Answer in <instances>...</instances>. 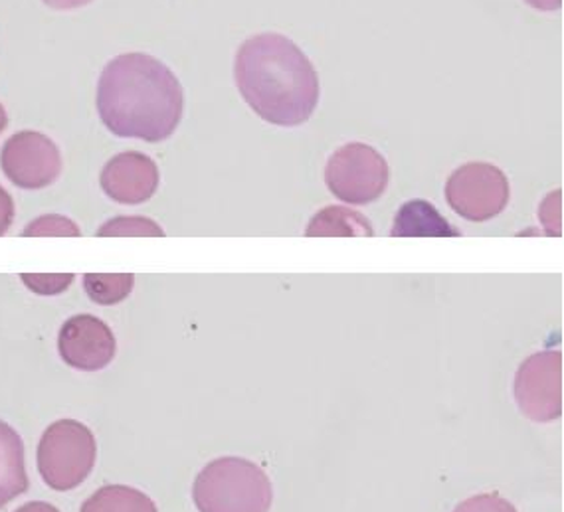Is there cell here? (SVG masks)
Segmentation results:
<instances>
[{
	"instance_id": "1",
	"label": "cell",
	"mask_w": 564,
	"mask_h": 512,
	"mask_svg": "<svg viewBox=\"0 0 564 512\" xmlns=\"http://www.w3.org/2000/svg\"><path fill=\"white\" fill-rule=\"evenodd\" d=\"M98 113L117 137L161 143L183 119L185 94L175 74L147 54H121L101 72Z\"/></svg>"
},
{
	"instance_id": "2",
	"label": "cell",
	"mask_w": 564,
	"mask_h": 512,
	"mask_svg": "<svg viewBox=\"0 0 564 512\" xmlns=\"http://www.w3.org/2000/svg\"><path fill=\"white\" fill-rule=\"evenodd\" d=\"M243 101L265 123L303 126L319 104V76L293 40L263 32L246 40L234 62Z\"/></svg>"
},
{
	"instance_id": "3",
	"label": "cell",
	"mask_w": 564,
	"mask_h": 512,
	"mask_svg": "<svg viewBox=\"0 0 564 512\" xmlns=\"http://www.w3.org/2000/svg\"><path fill=\"white\" fill-rule=\"evenodd\" d=\"M193 499L198 512H270L272 481L253 461L220 457L196 477Z\"/></svg>"
},
{
	"instance_id": "4",
	"label": "cell",
	"mask_w": 564,
	"mask_h": 512,
	"mask_svg": "<svg viewBox=\"0 0 564 512\" xmlns=\"http://www.w3.org/2000/svg\"><path fill=\"white\" fill-rule=\"evenodd\" d=\"M98 444L88 426L76 420H58L46 427L39 444V471L50 489L66 493L94 471Z\"/></svg>"
},
{
	"instance_id": "5",
	"label": "cell",
	"mask_w": 564,
	"mask_h": 512,
	"mask_svg": "<svg viewBox=\"0 0 564 512\" xmlns=\"http://www.w3.org/2000/svg\"><path fill=\"white\" fill-rule=\"evenodd\" d=\"M390 168L375 146L349 143L337 149L325 166V184L340 203L365 206L387 190Z\"/></svg>"
},
{
	"instance_id": "6",
	"label": "cell",
	"mask_w": 564,
	"mask_h": 512,
	"mask_svg": "<svg viewBox=\"0 0 564 512\" xmlns=\"http://www.w3.org/2000/svg\"><path fill=\"white\" fill-rule=\"evenodd\" d=\"M449 208L469 222H487L503 213L509 204V181L491 163H467L449 174L446 183Z\"/></svg>"
},
{
	"instance_id": "7",
	"label": "cell",
	"mask_w": 564,
	"mask_h": 512,
	"mask_svg": "<svg viewBox=\"0 0 564 512\" xmlns=\"http://www.w3.org/2000/svg\"><path fill=\"white\" fill-rule=\"evenodd\" d=\"M519 410L535 424H553L563 416V352L543 350L527 358L516 377Z\"/></svg>"
},
{
	"instance_id": "8",
	"label": "cell",
	"mask_w": 564,
	"mask_h": 512,
	"mask_svg": "<svg viewBox=\"0 0 564 512\" xmlns=\"http://www.w3.org/2000/svg\"><path fill=\"white\" fill-rule=\"evenodd\" d=\"M0 168L14 186L40 190L56 183L62 173V155L50 137L39 131H20L2 146Z\"/></svg>"
},
{
	"instance_id": "9",
	"label": "cell",
	"mask_w": 564,
	"mask_h": 512,
	"mask_svg": "<svg viewBox=\"0 0 564 512\" xmlns=\"http://www.w3.org/2000/svg\"><path fill=\"white\" fill-rule=\"evenodd\" d=\"M58 350L68 367L98 372L116 357V337L104 320L94 315H76L62 325Z\"/></svg>"
},
{
	"instance_id": "10",
	"label": "cell",
	"mask_w": 564,
	"mask_h": 512,
	"mask_svg": "<svg viewBox=\"0 0 564 512\" xmlns=\"http://www.w3.org/2000/svg\"><path fill=\"white\" fill-rule=\"evenodd\" d=\"M99 183L113 203L135 206L153 198L161 183V173L151 156L139 151H126L109 159Z\"/></svg>"
},
{
	"instance_id": "11",
	"label": "cell",
	"mask_w": 564,
	"mask_h": 512,
	"mask_svg": "<svg viewBox=\"0 0 564 512\" xmlns=\"http://www.w3.org/2000/svg\"><path fill=\"white\" fill-rule=\"evenodd\" d=\"M29 491L24 444L14 427L0 420V511Z\"/></svg>"
},
{
	"instance_id": "12",
	"label": "cell",
	"mask_w": 564,
	"mask_h": 512,
	"mask_svg": "<svg viewBox=\"0 0 564 512\" xmlns=\"http://www.w3.org/2000/svg\"><path fill=\"white\" fill-rule=\"evenodd\" d=\"M392 236H459L456 228L426 200H410L400 208Z\"/></svg>"
},
{
	"instance_id": "13",
	"label": "cell",
	"mask_w": 564,
	"mask_h": 512,
	"mask_svg": "<svg viewBox=\"0 0 564 512\" xmlns=\"http://www.w3.org/2000/svg\"><path fill=\"white\" fill-rule=\"evenodd\" d=\"M79 512H159L149 494L127 487L106 484L82 504Z\"/></svg>"
},
{
	"instance_id": "14",
	"label": "cell",
	"mask_w": 564,
	"mask_h": 512,
	"mask_svg": "<svg viewBox=\"0 0 564 512\" xmlns=\"http://www.w3.org/2000/svg\"><path fill=\"white\" fill-rule=\"evenodd\" d=\"M305 236H375L369 220L345 206H327L315 214Z\"/></svg>"
},
{
	"instance_id": "15",
	"label": "cell",
	"mask_w": 564,
	"mask_h": 512,
	"mask_svg": "<svg viewBox=\"0 0 564 512\" xmlns=\"http://www.w3.org/2000/svg\"><path fill=\"white\" fill-rule=\"evenodd\" d=\"M135 277L131 273H88L84 275V290L89 299L98 305H117L129 297L133 291Z\"/></svg>"
},
{
	"instance_id": "16",
	"label": "cell",
	"mask_w": 564,
	"mask_h": 512,
	"mask_svg": "<svg viewBox=\"0 0 564 512\" xmlns=\"http://www.w3.org/2000/svg\"><path fill=\"white\" fill-rule=\"evenodd\" d=\"M98 236H165L159 224L141 216H119L104 224Z\"/></svg>"
},
{
	"instance_id": "17",
	"label": "cell",
	"mask_w": 564,
	"mask_h": 512,
	"mask_svg": "<svg viewBox=\"0 0 564 512\" xmlns=\"http://www.w3.org/2000/svg\"><path fill=\"white\" fill-rule=\"evenodd\" d=\"M22 236H79V228L69 218L50 214L30 222Z\"/></svg>"
},
{
	"instance_id": "18",
	"label": "cell",
	"mask_w": 564,
	"mask_h": 512,
	"mask_svg": "<svg viewBox=\"0 0 564 512\" xmlns=\"http://www.w3.org/2000/svg\"><path fill=\"white\" fill-rule=\"evenodd\" d=\"M454 512H517V509L501 494L484 493L469 497L464 503L457 504Z\"/></svg>"
},
{
	"instance_id": "19",
	"label": "cell",
	"mask_w": 564,
	"mask_h": 512,
	"mask_svg": "<svg viewBox=\"0 0 564 512\" xmlns=\"http://www.w3.org/2000/svg\"><path fill=\"white\" fill-rule=\"evenodd\" d=\"M22 281L29 290L39 293V295H58L64 290H68L74 281V275H29L24 273Z\"/></svg>"
},
{
	"instance_id": "20",
	"label": "cell",
	"mask_w": 564,
	"mask_h": 512,
	"mask_svg": "<svg viewBox=\"0 0 564 512\" xmlns=\"http://www.w3.org/2000/svg\"><path fill=\"white\" fill-rule=\"evenodd\" d=\"M561 213H563V193L555 190L549 194L541 208H539V218L545 226V232L549 236H561L563 226H561Z\"/></svg>"
},
{
	"instance_id": "21",
	"label": "cell",
	"mask_w": 564,
	"mask_h": 512,
	"mask_svg": "<svg viewBox=\"0 0 564 512\" xmlns=\"http://www.w3.org/2000/svg\"><path fill=\"white\" fill-rule=\"evenodd\" d=\"M14 220V200L2 186H0V236L9 232Z\"/></svg>"
},
{
	"instance_id": "22",
	"label": "cell",
	"mask_w": 564,
	"mask_h": 512,
	"mask_svg": "<svg viewBox=\"0 0 564 512\" xmlns=\"http://www.w3.org/2000/svg\"><path fill=\"white\" fill-rule=\"evenodd\" d=\"M42 2H44L46 7H50V9L72 10L86 7L91 0H42Z\"/></svg>"
},
{
	"instance_id": "23",
	"label": "cell",
	"mask_w": 564,
	"mask_h": 512,
	"mask_svg": "<svg viewBox=\"0 0 564 512\" xmlns=\"http://www.w3.org/2000/svg\"><path fill=\"white\" fill-rule=\"evenodd\" d=\"M525 2L529 7L543 10V12H555V10H561V7H563V0H525Z\"/></svg>"
},
{
	"instance_id": "24",
	"label": "cell",
	"mask_w": 564,
	"mask_h": 512,
	"mask_svg": "<svg viewBox=\"0 0 564 512\" xmlns=\"http://www.w3.org/2000/svg\"><path fill=\"white\" fill-rule=\"evenodd\" d=\"M14 512H59L56 506H52L50 503H42V501H32L26 503L24 506H20L19 511Z\"/></svg>"
},
{
	"instance_id": "25",
	"label": "cell",
	"mask_w": 564,
	"mask_h": 512,
	"mask_svg": "<svg viewBox=\"0 0 564 512\" xmlns=\"http://www.w3.org/2000/svg\"><path fill=\"white\" fill-rule=\"evenodd\" d=\"M9 126V116H7V109L0 104V133Z\"/></svg>"
}]
</instances>
